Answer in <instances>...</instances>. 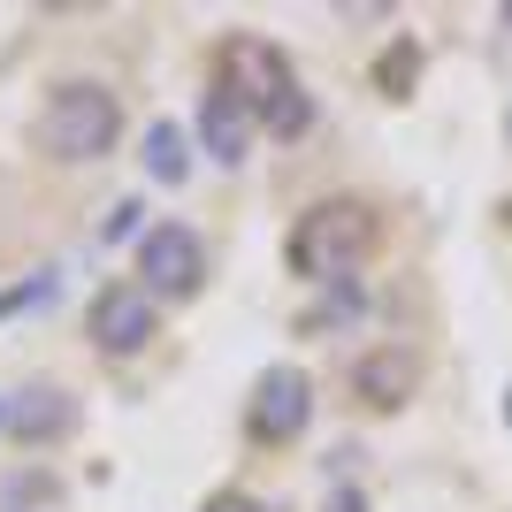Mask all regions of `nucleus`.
Masks as SVG:
<instances>
[{
    "label": "nucleus",
    "mask_w": 512,
    "mask_h": 512,
    "mask_svg": "<svg viewBox=\"0 0 512 512\" xmlns=\"http://www.w3.org/2000/svg\"><path fill=\"white\" fill-rule=\"evenodd\" d=\"M375 253V214L360 207V199H321V207H306L299 222H291V237H283V260H291V276L299 283H352V268Z\"/></svg>",
    "instance_id": "obj_1"
},
{
    "label": "nucleus",
    "mask_w": 512,
    "mask_h": 512,
    "mask_svg": "<svg viewBox=\"0 0 512 512\" xmlns=\"http://www.w3.org/2000/svg\"><path fill=\"white\" fill-rule=\"evenodd\" d=\"M115 138H123V100H115L107 85L69 77V85L46 92V107H39V146L54 153V161H107Z\"/></svg>",
    "instance_id": "obj_2"
},
{
    "label": "nucleus",
    "mask_w": 512,
    "mask_h": 512,
    "mask_svg": "<svg viewBox=\"0 0 512 512\" xmlns=\"http://www.w3.org/2000/svg\"><path fill=\"white\" fill-rule=\"evenodd\" d=\"M214 85L230 92V100H245L253 115H268L283 92H299V77H291V62H283V46L237 31V39H222V77H214Z\"/></svg>",
    "instance_id": "obj_3"
},
{
    "label": "nucleus",
    "mask_w": 512,
    "mask_h": 512,
    "mask_svg": "<svg viewBox=\"0 0 512 512\" xmlns=\"http://www.w3.org/2000/svg\"><path fill=\"white\" fill-rule=\"evenodd\" d=\"M85 329H92V352H100V360H138L153 344V329H161V314H153L146 283H107L100 299H92Z\"/></svg>",
    "instance_id": "obj_4"
},
{
    "label": "nucleus",
    "mask_w": 512,
    "mask_h": 512,
    "mask_svg": "<svg viewBox=\"0 0 512 512\" xmlns=\"http://www.w3.org/2000/svg\"><path fill=\"white\" fill-rule=\"evenodd\" d=\"M138 276H146V299L161 291V299H192L199 283H207V245H199V230H184V222H161V230L138 237Z\"/></svg>",
    "instance_id": "obj_5"
},
{
    "label": "nucleus",
    "mask_w": 512,
    "mask_h": 512,
    "mask_svg": "<svg viewBox=\"0 0 512 512\" xmlns=\"http://www.w3.org/2000/svg\"><path fill=\"white\" fill-rule=\"evenodd\" d=\"M253 436L260 444H291V436H306V421H314V383H306L299 367H268L253 383Z\"/></svg>",
    "instance_id": "obj_6"
},
{
    "label": "nucleus",
    "mask_w": 512,
    "mask_h": 512,
    "mask_svg": "<svg viewBox=\"0 0 512 512\" xmlns=\"http://www.w3.org/2000/svg\"><path fill=\"white\" fill-rule=\"evenodd\" d=\"M413 383H421V360H413L406 344H375V352L352 360V390H360V406H375V413H398L413 398Z\"/></svg>",
    "instance_id": "obj_7"
},
{
    "label": "nucleus",
    "mask_w": 512,
    "mask_h": 512,
    "mask_svg": "<svg viewBox=\"0 0 512 512\" xmlns=\"http://www.w3.org/2000/svg\"><path fill=\"white\" fill-rule=\"evenodd\" d=\"M253 130H260V115H253L245 100H230L222 85H214L207 100H199V146H207V161L237 169V161L253 153Z\"/></svg>",
    "instance_id": "obj_8"
},
{
    "label": "nucleus",
    "mask_w": 512,
    "mask_h": 512,
    "mask_svg": "<svg viewBox=\"0 0 512 512\" xmlns=\"http://www.w3.org/2000/svg\"><path fill=\"white\" fill-rule=\"evenodd\" d=\"M69 428H77V406H69L62 390H16V398H8V436H16V444H62Z\"/></svg>",
    "instance_id": "obj_9"
},
{
    "label": "nucleus",
    "mask_w": 512,
    "mask_h": 512,
    "mask_svg": "<svg viewBox=\"0 0 512 512\" xmlns=\"http://www.w3.org/2000/svg\"><path fill=\"white\" fill-rule=\"evenodd\" d=\"M138 161H146L153 184H184V176H192V146H184V130H176V123H153Z\"/></svg>",
    "instance_id": "obj_10"
},
{
    "label": "nucleus",
    "mask_w": 512,
    "mask_h": 512,
    "mask_svg": "<svg viewBox=\"0 0 512 512\" xmlns=\"http://www.w3.org/2000/svg\"><path fill=\"white\" fill-rule=\"evenodd\" d=\"M54 299H62V268H39V276H23V283L0 291V321L31 314V306H54Z\"/></svg>",
    "instance_id": "obj_11"
},
{
    "label": "nucleus",
    "mask_w": 512,
    "mask_h": 512,
    "mask_svg": "<svg viewBox=\"0 0 512 512\" xmlns=\"http://www.w3.org/2000/svg\"><path fill=\"white\" fill-rule=\"evenodd\" d=\"M367 314V291L360 283H329V299L306 314V337H321V329H344V321H360Z\"/></svg>",
    "instance_id": "obj_12"
},
{
    "label": "nucleus",
    "mask_w": 512,
    "mask_h": 512,
    "mask_svg": "<svg viewBox=\"0 0 512 512\" xmlns=\"http://www.w3.org/2000/svg\"><path fill=\"white\" fill-rule=\"evenodd\" d=\"M260 123L276 130V138H306V123H314V100H306V92H283V100L268 107Z\"/></svg>",
    "instance_id": "obj_13"
},
{
    "label": "nucleus",
    "mask_w": 512,
    "mask_h": 512,
    "mask_svg": "<svg viewBox=\"0 0 512 512\" xmlns=\"http://www.w3.org/2000/svg\"><path fill=\"white\" fill-rule=\"evenodd\" d=\"M138 199H123V207H107V222H100V245H123V237H138Z\"/></svg>",
    "instance_id": "obj_14"
},
{
    "label": "nucleus",
    "mask_w": 512,
    "mask_h": 512,
    "mask_svg": "<svg viewBox=\"0 0 512 512\" xmlns=\"http://www.w3.org/2000/svg\"><path fill=\"white\" fill-rule=\"evenodd\" d=\"M207 512H268V505H260V497H237V490H230V497H214Z\"/></svg>",
    "instance_id": "obj_15"
},
{
    "label": "nucleus",
    "mask_w": 512,
    "mask_h": 512,
    "mask_svg": "<svg viewBox=\"0 0 512 512\" xmlns=\"http://www.w3.org/2000/svg\"><path fill=\"white\" fill-rule=\"evenodd\" d=\"M0 428H8V398H0Z\"/></svg>",
    "instance_id": "obj_16"
}]
</instances>
